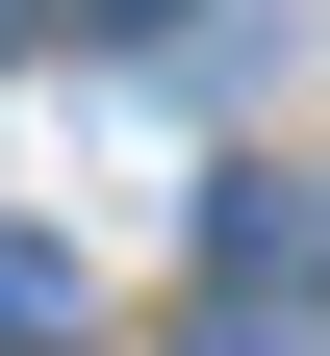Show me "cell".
<instances>
[{"label":"cell","mask_w":330,"mask_h":356,"mask_svg":"<svg viewBox=\"0 0 330 356\" xmlns=\"http://www.w3.org/2000/svg\"><path fill=\"white\" fill-rule=\"evenodd\" d=\"M76 26H178V0H76Z\"/></svg>","instance_id":"cell-1"},{"label":"cell","mask_w":330,"mask_h":356,"mask_svg":"<svg viewBox=\"0 0 330 356\" xmlns=\"http://www.w3.org/2000/svg\"><path fill=\"white\" fill-rule=\"evenodd\" d=\"M0 26H26V0H0Z\"/></svg>","instance_id":"cell-2"}]
</instances>
